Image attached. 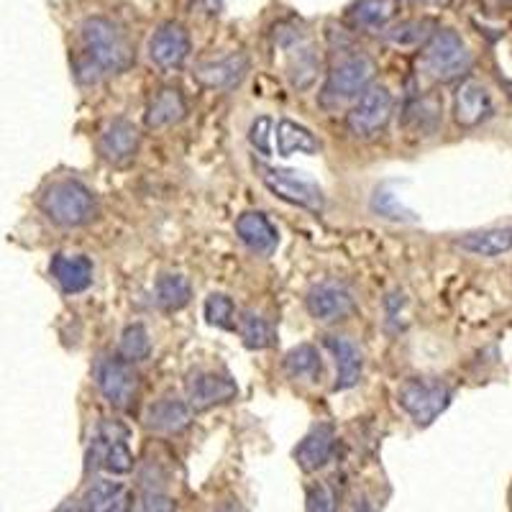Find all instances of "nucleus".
Segmentation results:
<instances>
[{"instance_id":"obj_19","label":"nucleus","mask_w":512,"mask_h":512,"mask_svg":"<svg viewBox=\"0 0 512 512\" xmlns=\"http://www.w3.org/2000/svg\"><path fill=\"white\" fill-rule=\"evenodd\" d=\"M326 346L338 367L336 390H349V387L359 384L361 372H364V356H361L359 346L344 336H328Z\"/></svg>"},{"instance_id":"obj_6","label":"nucleus","mask_w":512,"mask_h":512,"mask_svg":"<svg viewBox=\"0 0 512 512\" xmlns=\"http://www.w3.org/2000/svg\"><path fill=\"white\" fill-rule=\"evenodd\" d=\"M262 182L274 198L285 200V203L305 208L310 213H320L326 208V198L323 190L315 185L313 180H305L303 175H297L292 169H277V167H262Z\"/></svg>"},{"instance_id":"obj_3","label":"nucleus","mask_w":512,"mask_h":512,"mask_svg":"<svg viewBox=\"0 0 512 512\" xmlns=\"http://www.w3.org/2000/svg\"><path fill=\"white\" fill-rule=\"evenodd\" d=\"M420 70L436 82H454L472 70V52L454 29H441L420 52Z\"/></svg>"},{"instance_id":"obj_26","label":"nucleus","mask_w":512,"mask_h":512,"mask_svg":"<svg viewBox=\"0 0 512 512\" xmlns=\"http://www.w3.org/2000/svg\"><path fill=\"white\" fill-rule=\"evenodd\" d=\"M433 34H436V24H433L431 18H410V21H402V24L392 26L384 39L390 41L392 47L415 49L425 47Z\"/></svg>"},{"instance_id":"obj_24","label":"nucleus","mask_w":512,"mask_h":512,"mask_svg":"<svg viewBox=\"0 0 512 512\" xmlns=\"http://www.w3.org/2000/svg\"><path fill=\"white\" fill-rule=\"evenodd\" d=\"M277 152L280 157H292V154H318L320 141L310 134L308 128L295 121H280L277 126Z\"/></svg>"},{"instance_id":"obj_12","label":"nucleus","mask_w":512,"mask_h":512,"mask_svg":"<svg viewBox=\"0 0 512 512\" xmlns=\"http://www.w3.org/2000/svg\"><path fill=\"white\" fill-rule=\"evenodd\" d=\"M495 116L492 95L477 80H464L454 93V121L464 128L482 126L484 121Z\"/></svg>"},{"instance_id":"obj_31","label":"nucleus","mask_w":512,"mask_h":512,"mask_svg":"<svg viewBox=\"0 0 512 512\" xmlns=\"http://www.w3.org/2000/svg\"><path fill=\"white\" fill-rule=\"evenodd\" d=\"M205 320H208V326L221 328V331H231L236 328V303H233V297L223 295V292H213L205 300Z\"/></svg>"},{"instance_id":"obj_33","label":"nucleus","mask_w":512,"mask_h":512,"mask_svg":"<svg viewBox=\"0 0 512 512\" xmlns=\"http://www.w3.org/2000/svg\"><path fill=\"white\" fill-rule=\"evenodd\" d=\"M336 495H333L331 489L326 484H310L308 487V497H305V512H336Z\"/></svg>"},{"instance_id":"obj_29","label":"nucleus","mask_w":512,"mask_h":512,"mask_svg":"<svg viewBox=\"0 0 512 512\" xmlns=\"http://www.w3.org/2000/svg\"><path fill=\"white\" fill-rule=\"evenodd\" d=\"M236 331H239L246 349L251 351H262L272 344V328H269L267 318H262V315L244 313L236 320Z\"/></svg>"},{"instance_id":"obj_11","label":"nucleus","mask_w":512,"mask_h":512,"mask_svg":"<svg viewBox=\"0 0 512 512\" xmlns=\"http://www.w3.org/2000/svg\"><path fill=\"white\" fill-rule=\"evenodd\" d=\"M190 54V34L177 21H167L159 26L149 41V57L159 70H177Z\"/></svg>"},{"instance_id":"obj_22","label":"nucleus","mask_w":512,"mask_h":512,"mask_svg":"<svg viewBox=\"0 0 512 512\" xmlns=\"http://www.w3.org/2000/svg\"><path fill=\"white\" fill-rule=\"evenodd\" d=\"M131 510V495L118 482H95L82 495L80 512H128Z\"/></svg>"},{"instance_id":"obj_37","label":"nucleus","mask_w":512,"mask_h":512,"mask_svg":"<svg viewBox=\"0 0 512 512\" xmlns=\"http://www.w3.org/2000/svg\"><path fill=\"white\" fill-rule=\"evenodd\" d=\"M216 512H246V507L241 505L239 500H223L221 505L216 507Z\"/></svg>"},{"instance_id":"obj_30","label":"nucleus","mask_w":512,"mask_h":512,"mask_svg":"<svg viewBox=\"0 0 512 512\" xmlns=\"http://www.w3.org/2000/svg\"><path fill=\"white\" fill-rule=\"evenodd\" d=\"M152 354V341L144 323H128L121 333V356L128 364H139Z\"/></svg>"},{"instance_id":"obj_28","label":"nucleus","mask_w":512,"mask_h":512,"mask_svg":"<svg viewBox=\"0 0 512 512\" xmlns=\"http://www.w3.org/2000/svg\"><path fill=\"white\" fill-rule=\"evenodd\" d=\"M190 297L192 287L187 282V277H182V274H164V277H159L157 287H154V300L167 313H175V310L185 308L190 303Z\"/></svg>"},{"instance_id":"obj_4","label":"nucleus","mask_w":512,"mask_h":512,"mask_svg":"<svg viewBox=\"0 0 512 512\" xmlns=\"http://www.w3.org/2000/svg\"><path fill=\"white\" fill-rule=\"evenodd\" d=\"M451 400H454V390L433 377H410L397 390V405L410 415L418 428H428L438 415L446 413Z\"/></svg>"},{"instance_id":"obj_35","label":"nucleus","mask_w":512,"mask_h":512,"mask_svg":"<svg viewBox=\"0 0 512 512\" xmlns=\"http://www.w3.org/2000/svg\"><path fill=\"white\" fill-rule=\"evenodd\" d=\"M372 208L384 218H402V221H410V218H413V213L402 208V205L392 198L390 192H377V198L372 200Z\"/></svg>"},{"instance_id":"obj_7","label":"nucleus","mask_w":512,"mask_h":512,"mask_svg":"<svg viewBox=\"0 0 512 512\" xmlns=\"http://www.w3.org/2000/svg\"><path fill=\"white\" fill-rule=\"evenodd\" d=\"M392 118V93L384 85H369L364 93L351 105L346 123L349 131L359 139H372Z\"/></svg>"},{"instance_id":"obj_20","label":"nucleus","mask_w":512,"mask_h":512,"mask_svg":"<svg viewBox=\"0 0 512 512\" xmlns=\"http://www.w3.org/2000/svg\"><path fill=\"white\" fill-rule=\"evenodd\" d=\"M441 111L438 95H420L402 113V128L413 136H433L441 126Z\"/></svg>"},{"instance_id":"obj_32","label":"nucleus","mask_w":512,"mask_h":512,"mask_svg":"<svg viewBox=\"0 0 512 512\" xmlns=\"http://www.w3.org/2000/svg\"><path fill=\"white\" fill-rule=\"evenodd\" d=\"M318 70H320V62H318V54H315V49H303V52H297L295 62H292L290 80L295 82V88L305 90L310 82L318 77Z\"/></svg>"},{"instance_id":"obj_34","label":"nucleus","mask_w":512,"mask_h":512,"mask_svg":"<svg viewBox=\"0 0 512 512\" xmlns=\"http://www.w3.org/2000/svg\"><path fill=\"white\" fill-rule=\"evenodd\" d=\"M134 512H177V502L164 492L149 489L134 502Z\"/></svg>"},{"instance_id":"obj_9","label":"nucleus","mask_w":512,"mask_h":512,"mask_svg":"<svg viewBox=\"0 0 512 512\" xmlns=\"http://www.w3.org/2000/svg\"><path fill=\"white\" fill-rule=\"evenodd\" d=\"M239 387L228 374L210 372V369H195L187 374V402L192 410H208L231 402Z\"/></svg>"},{"instance_id":"obj_5","label":"nucleus","mask_w":512,"mask_h":512,"mask_svg":"<svg viewBox=\"0 0 512 512\" xmlns=\"http://www.w3.org/2000/svg\"><path fill=\"white\" fill-rule=\"evenodd\" d=\"M374 72H377V67H374L367 54H351V57H346L344 62L333 67L328 82L323 85V93H320V103L326 108H336L346 100L359 98L369 88Z\"/></svg>"},{"instance_id":"obj_39","label":"nucleus","mask_w":512,"mask_h":512,"mask_svg":"<svg viewBox=\"0 0 512 512\" xmlns=\"http://www.w3.org/2000/svg\"><path fill=\"white\" fill-rule=\"evenodd\" d=\"M410 3H443V0H410Z\"/></svg>"},{"instance_id":"obj_10","label":"nucleus","mask_w":512,"mask_h":512,"mask_svg":"<svg viewBox=\"0 0 512 512\" xmlns=\"http://www.w3.org/2000/svg\"><path fill=\"white\" fill-rule=\"evenodd\" d=\"M251 70V62L244 52H233L226 57L210 59L195 67V80L205 90H233L239 88Z\"/></svg>"},{"instance_id":"obj_40","label":"nucleus","mask_w":512,"mask_h":512,"mask_svg":"<svg viewBox=\"0 0 512 512\" xmlns=\"http://www.w3.org/2000/svg\"><path fill=\"white\" fill-rule=\"evenodd\" d=\"M510 500H512V492H510Z\"/></svg>"},{"instance_id":"obj_38","label":"nucleus","mask_w":512,"mask_h":512,"mask_svg":"<svg viewBox=\"0 0 512 512\" xmlns=\"http://www.w3.org/2000/svg\"><path fill=\"white\" fill-rule=\"evenodd\" d=\"M497 6H505V8H512V0H495Z\"/></svg>"},{"instance_id":"obj_27","label":"nucleus","mask_w":512,"mask_h":512,"mask_svg":"<svg viewBox=\"0 0 512 512\" xmlns=\"http://www.w3.org/2000/svg\"><path fill=\"white\" fill-rule=\"evenodd\" d=\"M395 16V0H359L349 8V21L356 29H382Z\"/></svg>"},{"instance_id":"obj_1","label":"nucleus","mask_w":512,"mask_h":512,"mask_svg":"<svg viewBox=\"0 0 512 512\" xmlns=\"http://www.w3.org/2000/svg\"><path fill=\"white\" fill-rule=\"evenodd\" d=\"M82 49L72 57V70L80 85H95L103 75H118L134 64V47L113 21L90 16L80 26Z\"/></svg>"},{"instance_id":"obj_2","label":"nucleus","mask_w":512,"mask_h":512,"mask_svg":"<svg viewBox=\"0 0 512 512\" xmlns=\"http://www.w3.org/2000/svg\"><path fill=\"white\" fill-rule=\"evenodd\" d=\"M41 213L59 228L88 226L98 216V200L88 185L77 180H57L41 192Z\"/></svg>"},{"instance_id":"obj_36","label":"nucleus","mask_w":512,"mask_h":512,"mask_svg":"<svg viewBox=\"0 0 512 512\" xmlns=\"http://www.w3.org/2000/svg\"><path fill=\"white\" fill-rule=\"evenodd\" d=\"M269 134H272V118L259 116L249 128V141L262 154H269Z\"/></svg>"},{"instance_id":"obj_17","label":"nucleus","mask_w":512,"mask_h":512,"mask_svg":"<svg viewBox=\"0 0 512 512\" xmlns=\"http://www.w3.org/2000/svg\"><path fill=\"white\" fill-rule=\"evenodd\" d=\"M336 443V428L331 423H318L308 431V436L297 443L295 448V461L303 472H318L328 464Z\"/></svg>"},{"instance_id":"obj_14","label":"nucleus","mask_w":512,"mask_h":512,"mask_svg":"<svg viewBox=\"0 0 512 512\" xmlns=\"http://www.w3.org/2000/svg\"><path fill=\"white\" fill-rule=\"evenodd\" d=\"M236 236L249 246L254 254L272 256L280 246V231L264 216L262 210H246L236 218Z\"/></svg>"},{"instance_id":"obj_23","label":"nucleus","mask_w":512,"mask_h":512,"mask_svg":"<svg viewBox=\"0 0 512 512\" xmlns=\"http://www.w3.org/2000/svg\"><path fill=\"white\" fill-rule=\"evenodd\" d=\"M456 246L477 256H500L512 249V226L484 228V231L464 233L456 239Z\"/></svg>"},{"instance_id":"obj_8","label":"nucleus","mask_w":512,"mask_h":512,"mask_svg":"<svg viewBox=\"0 0 512 512\" xmlns=\"http://www.w3.org/2000/svg\"><path fill=\"white\" fill-rule=\"evenodd\" d=\"M95 384H98L105 402L118 410L131 408L136 395H139V377H136V372L123 356L121 359L118 356H103L95 364Z\"/></svg>"},{"instance_id":"obj_21","label":"nucleus","mask_w":512,"mask_h":512,"mask_svg":"<svg viewBox=\"0 0 512 512\" xmlns=\"http://www.w3.org/2000/svg\"><path fill=\"white\" fill-rule=\"evenodd\" d=\"M185 116H187V103L185 98H182L180 90L162 88L154 93V98L149 100V105H146L144 123L157 131V128L175 126V123H180Z\"/></svg>"},{"instance_id":"obj_25","label":"nucleus","mask_w":512,"mask_h":512,"mask_svg":"<svg viewBox=\"0 0 512 512\" xmlns=\"http://www.w3.org/2000/svg\"><path fill=\"white\" fill-rule=\"evenodd\" d=\"M285 372L300 382H320L323 377V359L313 344H300L285 356Z\"/></svg>"},{"instance_id":"obj_13","label":"nucleus","mask_w":512,"mask_h":512,"mask_svg":"<svg viewBox=\"0 0 512 512\" xmlns=\"http://www.w3.org/2000/svg\"><path fill=\"white\" fill-rule=\"evenodd\" d=\"M139 144H141L139 128H136L131 121H126V118H116V121H111L103 128L98 146L105 162L126 164L136 157Z\"/></svg>"},{"instance_id":"obj_15","label":"nucleus","mask_w":512,"mask_h":512,"mask_svg":"<svg viewBox=\"0 0 512 512\" xmlns=\"http://www.w3.org/2000/svg\"><path fill=\"white\" fill-rule=\"evenodd\" d=\"M49 272L64 295H80L93 285V262L85 254H54Z\"/></svg>"},{"instance_id":"obj_18","label":"nucleus","mask_w":512,"mask_h":512,"mask_svg":"<svg viewBox=\"0 0 512 512\" xmlns=\"http://www.w3.org/2000/svg\"><path fill=\"white\" fill-rule=\"evenodd\" d=\"M144 423L149 431L162 433V436H175V433L185 431L192 423V408L190 402L177 400V397H164V400L152 402L146 408Z\"/></svg>"},{"instance_id":"obj_16","label":"nucleus","mask_w":512,"mask_h":512,"mask_svg":"<svg viewBox=\"0 0 512 512\" xmlns=\"http://www.w3.org/2000/svg\"><path fill=\"white\" fill-rule=\"evenodd\" d=\"M354 308V297L346 287L333 285V282H326V285H318L310 290L308 295V313L313 315L320 323H336V320H344L346 315Z\"/></svg>"}]
</instances>
